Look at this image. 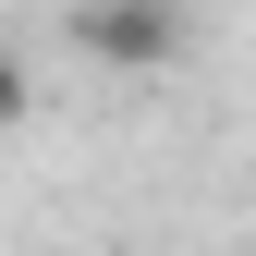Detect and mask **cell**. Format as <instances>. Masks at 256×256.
Segmentation results:
<instances>
[{"mask_svg":"<svg viewBox=\"0 0 256 256\" xmlns=\"http://www.w3.org/2000/svg\"><path fill=\"white\" fill-rule=\"evenodd\" d=\"M74 49L110 74H158L183 61V0H74Z\"/></svg>","mask_w":256,"mask_h":256,"instance_id":"1","label":"cell"},{"mask_svg":"<svg viewBox=\"0 0 256 256\" xmlns=\"http://www.w3.org/2000/svg\"><path fill=\"white\" fill-rule=\"evenodd\" d=\"M24 98H37V86H24V61L0 49V122H24Z\"/></svg>","mask_w":256,"mask_h":256,"instance_id":"2","label":"cell"}]
</instances>
